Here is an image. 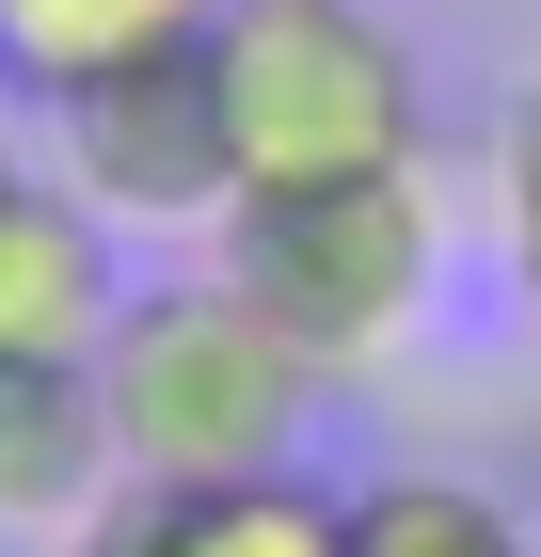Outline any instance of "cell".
I'll return each mask as SVG.
<instances>
[{
    "mask_svg": "<svg viewBox=\"0 0 541 557\" xmlns=\"http://www.w3.org/2000/svg\"><path fill=\"white\" fill-rule=\"evenodd\" d=\"M223 0H0V96H81V81H127V64H160L192 48Z\"/></svg>",
    "mask_w": 541,
    "mask_h": 557,
    "instance_id": "8",
    "label": "cell"
},
{
    "mask_svg": "<svg viewBox=\"0 0 541 557\" xmlns=\"http://www.w3.org/2000/svg\"><path fill=\"white\" fill-rule=\"evenodd\" d=\"M208 256L271 302V335H287L319 383H367V367H398V350L430 335V302H446V191H430V160L255 191Z\"/></svg>",
    "mask_w": 541,
    "mask_h": 557,
    "instance_id": "2",
    "label": "cell"
},
{
    "mask_svg": "<svg viewBox=\"0 0 541 557\" xmlns=\"http://www.w3.org/2000/svg\"><path fill=\"white\" fill-rule=\"evenodd\" d=\"M81 557H351V494H319L303 462H271V478H127Z\"/></svg>",
    "mask_w": 541,
    "mask_h": 557,
    "instance_id": "6",
    "label": "cell"
},
{
    "mask_svg": "<svg viewBox=\"0 0 541 557\" xmlns=\"http://www.w3.org/2000/svg\"><path fill=\"white\" fill-rule=\"evenodd\" d=\"M0 175H33V160H16V96H0Z\"/></svg>",
    "mask_w": 541,
    "mask_h": 557,
    "instance_id": "12",
    "label": "cell"
},
{
    "mask_svg": "<svg viewBox=\"0 0 541 557\" xmlns=\"http://www.w3.org/2000/svg\"><path fill=\"white\" fill-rule=\"evenodd\" d=\"M127 494L96 367H0V542H96V510Z\"/></svg>",
    "mask_w": 541,
    "mask_h": 557,
    "instance_id": "7",
    "label": "cell"
},
{
    "mask_svg": "<svg viewBox=\"0 0 541 557\" xmlns=\"http://www.w3.org/2000/svg\"><path fill=\"white\" fill-rule=\"evenodd\" d=\"M509 144H541V48H526V96H509Z\"/></svg>",
    "mask_w": 541,
    "mask_h": 557,
    "instance_id": "11",
    "label": "cell"
},
{
    "mask_svg": "<svg viewBox=\"0 0 541 557\" xmlns=\"http://www.w3.org/2000/svg\"><path fill=\"white\" fill-rule=\"evenodd\" d=\"M48 175H64L112 239H223V223H239V128H223L208 33L160 48V64H127V81L48 96Z\"/></svg>",
    "mask_w": 541,
    "mask_h": 557,
    "instance_id": "4",
    "label": "cell"
},
{
    "mask_svg": "<svg viewBox=\"0 0 541 557\" xmlns=\"http://www.w3.org/2000/svg\"><path fill=\"white\" fill-rule=\"evenodd\" d=\"M494 239H509V287L541 319V144H509V191H494Z\"/></svg>",
    "mask_w": 541,
    "mask_h": 557,
    "instance_id": "10",
    "label": "cell"
},
{
    "mask_svg": "<svg viewBox=\"0 0 541 557\" xmlns=\"http://www.w3.org/2000/svg\"><path fill=\"white\" fill-rule=\"evenodd\" d=\"M127 302V239L64 191V175H0V367H96Z\"/></svg>",
    "mask_w": 541,
    "mask_h": 557,
    "instance_id": "5",
    "label": "cell"
},
{
    "mask_svg": "<svg viewBox=\"0 0 541 557\" xmlns=\"http://www.w3.org/2000/svg\"><path fill=\"white\" fill-rule=\"evenodd\" d=\"M351 557H541V525L446 462H382L351 478Z\"/></svg>",
    "mask_w": 541,
    "mask_h": 557,
    "instance_id": "9",
    "label": "cell"
},
{
    "mask_svg": "<svg viewBox=\"0 0 541 557\" xmlns=\"http://www.w3.org/2000/svg\"><path fill=\"white\" fill-rule=\"evenodd\" d=\"M96 414H112L127 478H271L303 462V414H319V367L271 335V302L239 271H160V287L112 302L96 335Z\"/></svg>",
    "mask_w": 541,
    "mask_h": 557,
    "instance_id": "1",
    "label": "cell"
},
{
    "mask_svg": "<svg viewBox=\"0 0 541 557\" xmlns=\"http://www.w3.org/2000/svg\"><path fill=\"white\" fill-rule=\"evenodd\" d=\"M208 81H223V128H239V208L255 191H319V175H382L430 144L415 33L382 0H223Z\"/></svg>",
    "mask_w": 541,
    "mask_h": 557,
    "instance_id": "3",
    "label": "cell"
}]
</instances>
